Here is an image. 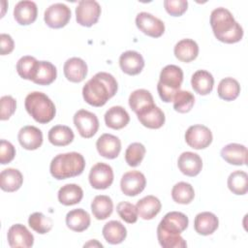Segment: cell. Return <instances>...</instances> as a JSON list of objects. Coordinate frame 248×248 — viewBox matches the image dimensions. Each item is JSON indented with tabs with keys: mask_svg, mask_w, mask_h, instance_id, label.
I'll list each match as a JSON object with an SVG mask.
<instances>
[{
	"mask_svg": "<svg viewBox=\"0 0 248 248\" xmlns=\"http://www.w3.org/2000/svg\"><path fill=\"white\" fill-rule=\"evenodd\" d=\"M116 211L119 217L128 224H134L138 220L137 207L129 202H120L116 205Z\"/></svg>",
	"mask_w": 248,
	"mask_h": 248,
	"instance_id": "obj_44",
	"label": "cell"
},
{
	"mask_svg": "<svg viewBox=\"0 0 248 248\" xmlns=\"http://www.w3.org/2000/svg\"><path fill=\"white\" fill-rule=\"evenodd\" d=\"M101 16V6L95 0H81L76 8V19L78 24L90 27L97 23Z\"/></svg>",
	"mask_w": 248,
	"mask_h": 248,
	"instance_id": "obj_6",
	"label": "cell"
},
{
	"mask_svg": "<svg viewBox=\"0 0 248 248\" xmlns=\"http://www.w3.org/2000/svg\"><path fill=\"white\" fill-rule=\"evenodd\" d=\"M17 140L24 149L36 150L43 143V133L39 128L27 125L19 130Z\"/></svg>",
	"mask_w": 248,
	"mask_h": 248,
	"instance_id": "obj_17",
	"label": "cell"
},
{
	"mask_svg": "<svg viewBox=\"0 0 248 248\" xmlns=\"http://www.w3.org/2000/svg\"><path fill=\"white\" fill-rule=\"evenodd\" d=\"M210 25L217 40L226 44H234L243 37L241 25L226 8H216L210 14Z\"/></svg>",
	"mask_w": 248,
	"mask_h": 248,
	"instance_id": "obj_2",
	"label": "cell"
},
{
	"mask_svg": "<svg viewBox=\"0 0 248 248\" xmlns=\"http://www.w3.org/2000/svg\"><path fill=\"white\" fill-rule=\"evenodd\" d=\"M228 187L235 195H245L248 191V174L243 170H234L228 177Z\"/></svg>",
	"mask_w": 248,
	"mask_h": 248,
	"instance_id": "obj_37",
	"label": "cell"
},
{
	"mask_svg": "<svg viewBox=\"0 0 248 248\" xmlns=\"http://www.w3.org/2000/svg\"><path fill=\"white\" fill-rule=\"evenodd\" d=\"M157 237L159 244L163 248H184L187 243L180 234L165 232L157 228Z\"/></svg>",
	"mask_w": 248,
	"mask_h": 248,
	"instance_id": "obj_41",
	"label": "cell"
},
{
	"mask_svg": "<svg viewBox=\"0 0 248 248\" xmlns=\"http://www.w3.org/2000/svg\"><path fill=\"white\" fill-rule=\"evenodd\" d=\"M84 168L85 160L80 153L68 152L58 154L51 160L49 171L52 177L62 180L81 174Z\"/></svg>",
	"mask_w": 248,
	"mask_h": 248,
	"instance_id": "obj_3",
	"label": "cell"
},
{
	"mask_svg": "<svg viewBox=\"0 0 248 248\" xmlns=\"http://www.w3.org/2000/svg\"><path fill=\"white\" fill-rule=\"evenodd\" d=\"M164 7L170 16H180L187 11L188 2L186 0H165Z\"/></svg>",
	"mask_w": 248,
	"mask_h": 248,
	"instance_id": "obj_45",
	"label": "cell"
},
{
	"mask_svg": "<svg viewBox=\"0 0 248 248\" xmlns=\"http://www.w3.org/2000/svg\"><path fill=\"white\" fill-rule=\"evenodd\" d=\"M175 57L181 62H191L199 54V46L192 39H182L176 43L173 48Z\"/></svg>",
	"mask_w": 248,
	"mask_h": 248,
	"instance_id": "obj_27",
	"label": "cell"
},
{
	"mask_svg": "<svg viewBox=\"0 0 248 248\" xmlns=\"http://www.w3.org/2000/svg\"><path fill=\"white\" fill-rule=\"evenodd\" d=\"M146 186V179L142 172L130 170L125 172L120 181V188L124 195L135 197L140 194Z\"/></svg>",
	"mask_w": 248,
	"mask_h": 248,
	"instance_id": "obj_12",
	"label": "cell"
},
{
	"mask_svg": "<svg viewBox=\"0 0 248 248\" xmlns=\"http://www.w3.org/2000/svg\"><path fill=\"white\" fill-rule=\"evenodd\" d=\"M219 226V220L217 216L208 211L201 212L196 215L194 220L195 231L202 235L212 234Z\"/></svg>",
	"mask_w": 248,
	"mask_h": 248,
	"instance_id": "obj_24",
	"label": "cell"
},
{
	"mask_svg": "<svg viewBox=\"0 0 248 248\" xmlns=\"http://www.w3.org/2000/svg\"><path fill=\"white\" fill-rule=\"evenodd\" d=\"M57 77L56 67L49 61H39L32 81L39 85H49Z\"/></svg>",
	"mask_w": 248,
	"mask_h": 248,
	"instance_id": "obj_32",
	"label": "cell"
},
{
	"mask_svg": "<svg viewBox=\"0 0 248 248\" xmlns=\"http://www.w3.org/2000/svg\"><path fill=\"white\" fill-rule=\"evenodd\" d=\"M83 246H84V247H89V246H98V247H103V245H102L100 242H98L96 239H92V240H90L89 242L85 243Z\"/></svg>",
	"mask_w": 248,
	"mask_h": 248,
	"instance_id": "obj_49",
	"label": "cell"
},
{
	"mask_svg": "<svg viewBox=\"0 0 248 248\" xmlns=\"http://www.w3.org/2000/svg\"><path fill=\"white\" fill-rule=\"evenodd\" d=\"M221 157L229 164L235 166L246 165L247 148L240 143H229L221 149Z\"/></svg>",
	"mask_w": 248,
	"mask_h": 248,
	"instance_id": "obj_22",
	"label": "cell"
},
{
	"mask_svg": "<svg viewBox=\"0 0 248 248\" xmlns=\"http://www.w3.org/2000/svg\"><path fill=\"white\" fill-rule=\"evenodd\" d=\"M119 66L123 73L130 76H136L142 71L144 67V59L140 52L127 50L120 55Z\"/></svg>",
	"mask_w": 248,
	"mask_h": 248,
	"instance_id": "obj_16",
	"label": "cell"
},
{
	"mask_svg": "<svg viewBox=\"0 0 248 248\" xmlns=\"http://www.w3.org/2000/svg\"><path fill=\"white\" fill-rule=\"evenodd\" d=\"M1 105V111H0V119L1 120H8L16 111V100L10 96L5 95L0 99Z\"/></svg>",
	"mask_w": 248,
	"mask_h": 248,
	"instance_id": "obj_46",
	"label": "cell"
},
{
	"mask_svg": "<svg viewBox=\"0 0 248 248\" xmlns=\"http://www.w3.org/2000/svg\"><path fill=\"white\" fill-rule=\"evenodd\" d=\"M171 198L177 203L188 204L195 198L194 188L190 183L178 182L171 189Z\"/></svg>",
	"mask_w": 248,
	"mask_h": 248,
	"instance_id": "obj_38",
	"label": "cell"
},
{
	"mask_svg": "<svg viewBox=\"0 0 248 248\" xmlns=\"http://www.w3.org/2000/svg\"><path fill=\"white\" fill-rule=\"evenodd\" d=\"M37 5L30 0L19 1L14 8V17L19 25H29L33 23L37 18Z\"/></svg>",
	"mask_w": 248,
	"mask_h": 248,
	"instance_id": "obj_19",
	"label": "cell"
},
{
	"mask_svg": "<svg viewBox=\"0 0 248 248\" xmlns=\"http://www.w3.org/2000/svg\"><path fill=\"white\" fill-rule=\"evenodd\" d=\"M183 81V71L176 65H167L160 73L157 91L165 103L172 102L175 94L180 90Z\"/></svg>",
	"mask_w": 248,
	"mask_h": 248,
	"instance_id": "obj_5",
	"label": "cell"
},
{
	"mask_svg": "<svg viewBox=\"0 0 248 248\" xmlns=\"http://www.w3.org/2000/svg\"><path fill=\"white\" fill-rule=\"evenodd\" d=\"M103 236L109 244H119L123 242L127 236L125 226L116 220H111L105 224L102 230Z\"/></svg>",
	"mask_w": 248,
	"mask_h": 248,
	"instance_id": "obj_29",
	"label": "cell"
},
{
	"mask_svg": "<svg viewBox=\"0 0 248 248\" xmlns=\"http://www.w3.org/2000/svg\"><path fill=\"white\" fill-rule=\"evenodd\" d=\"M23 182L22 173L14 168L5 169L0 173V187L5 192L17 191Z\"/></svg>",
	"mask_w": 248,
	"mask_h": 248,
	"instance_id": "obj_30",
	"label": "cell"
},
{
	"mask_svg": "<svg viewBox=\"0 0 248 248\" xmlns=\"http://www.w3.org/2000/svg\"><path fill=\"white\" fill-rule=\"evenodd\" d=\"M189 219L184 213L178 211H170L163 217L157 228L168 232L180 234L187 229Z\"/></svg>",
	"mask_w": 248,
	"mask_h": 248,
	"instance_id": "obj_14",
	"label": "cell"
},
{
	"mask_svg": "<svg viewBox=\"0 0 248 248\" xmlns=\"http://www.w3.org/2000/svg\"><path fill=\"white\" fill-rule=\"evenodd\" d=\"M106 125L113 130H120L127 126L130 121V116L127 110L121 106H114L109 108L105 113Z\"/></svg>",
	"mask_w": 248,
	"mask_h": 248,
	"instance_id": "obj_25",
	"label": "cell"
},
{
	"mask_svg": "<svg viewBox=\"0 0 248 248\" xmlns=\"http://www.w3.org/2000/svg\"><path fill=\"white\" fill-rule=\"evenodd\" d=\"M129 106L131 109L137 114L140 110L154 105L153 96L146 89H137L129 96Z\"/></svg>",
	"mask_w": 248,
	"mask_h": 248,
	"instance_id": "obj_35",
	"label": "cell"
},
{
	"mask_svg": "<svg viewBox=\"0 0 248 248\" xmlns=\"http://www.w3.org/2000/svg\"><path fill=\"white\" fill-rule=\"evenodd\" d=\"M113 210L112 200L106 195L96 196L91 202V211L97 220H105L109 217Z\"/></svg>",
	"mask_w": 248,
	"mask_h": 248,
	"instance_id": "obj_34",
	"label": "cell"
},
{
	"mask_svg": "<svg viewBox=\"0 0 248 248\" xmlns=\"http://www.w3.org/2000/svg\"><path fill=\"white\" fill-rule=\"evenodd\" d=\"M136 25L142 33L152 38H159L165 32L164 22L146 12H141L137 15Z\"/></svg>",
	"mask_w": 248,
	"mask_h": 248,
	"instance_id": "obj_11",
	"label": "cell"
},
{
	"mask_svg": "<svg viewBox=\"0 0 248 248\" xmlns=\"http://www.w3.org/2000/svg\"><path fill=\"white\" fill-rule=\"evenodd\" d=\"M58 201L64 205H74L78 202L83 198V191L80 186L75 183H70L62 186L58 190Z\"/></svg>",
	"mask_w": 248,
	"mask_h": 248,
	"instance_id": "obj_31",
	"label": "cell"
},
{
	"mask_svg": "<svg viewBox=\"0 0 248 248\" xmlns=\"http://www.w3.org/2000/svg\"><path fill=\"white\" fill-rule=\"evenodd\" d=\"M24 107L29 115L41 124L50 122L56 113L53 102L45 93L39 91L31 92L26 96Z\"/></svg>",
	"mask_w": 248,
	"mask_h": 248,
	"instance_id": "obj_4",
	"label": "cell"
},
{
	"mask_svg": "<svg viewBox=\"0 0 248 248\" xmlns=\"http://www.w3.org/2000/svg\"><path fill=\"white\" fill-rule=\"evenodd\" d=\"M28 225L34 232L40 234H45L52 229L53 222L51 218L46 216L42 212H34L28 218Z\"/></svg>",
	"mask_w": 248,
	"mask_h": 248,
	"instance_id": "obj_40",
	"label": "cell"
},
{
	"mask_svg": "<svg viewBox=\"0 0 248 248\" xmlns=\"http://www.w3.org/2000/svg\"><path fill=\"white\" fill-rule=\"evenodd\" d=\"M48 140L55 146H66L70 144L75 138L73 130L66 125H55L47 134Z\"/></svg>",
	"mask_w": 248,
	"mask_h": 248,
	"instance_id": "obj_33",
	"label": "cell"
},
{
	"mask_svg": "<svg viewBox=\"0 0 248 248\" xmlns=\"http://www.w3.org/2000/svg\"><path fill=\"white\" fill-rule=\"evenodd\" d=\"M96 148L102 157L115 159L121 151V141L116 136L103 134L96 141Z\"/></svg>",
	"mask_w": 248,
	"mask_h": 248,
	"instance_id": "obj_15",
	"label": "cell"
},
{
	"mask_svg": "<svg viewBox=\"0 0 248 248\" xmlns=\"http://www.w3.org/2000/svg\"><path fill=\"white\" fill-rule=\"evenodd\" d=\"M172 102L175 111L179 113H186L192 109L195 104V97L190 91L179 90L175 94Z\"/></svg>",
	"mask_w": 248,
	"mask_h": 248,
	"instance_id": "obj_42",
	"label": "cell"
},
{
	"mask_svg": "<svg viewBox=\"0 0 248 248\" xmlns=\"http://www.w3.org/2000/svg\"><path fill=\"white\" fill-rule=\"evenodd\" d=\"M74 124L78 134L84 139L92 138L99 129V120L95 113L79 109L74 115Z\"/></svg>",
	"mask_w": 248,
	"mask_h": 248,
	"instance_id": "obj_7",
	"label": "cell"
},
{
	"mask_svg": "<svg viewBox=\"0 0 248 248\" xmlns=\"http://www.w3.org/2000/svg\"><path fill=\"white\" fill-rule=\"evenodd\" d=\"M118 84L112 75L99 72L84 84L82 97L90 106L102 107L116 94Z\"/></svg>",
	"mask_w": 248,
	"mask_h": 248,
	"instance_id": "obj_1",
	"label": "cell"
},
{
	"mask_svg": "<svg viewBox=\"0 0 248 248\" xmlns=\"http://www.w3.org/2000/svg\"><path fill=\"white\" fill-rule=\"evenodd\" d=\"M139 121L146 128L159 129L165 124V113L155 104L137 113Z\"/></svg>",
	"mask_w": 248,
	"mask_h": 248,
	"instance_id": "obj_21",
	"label": "cell"
},
{
	"mask_svg": "<svg viewBox=\"0 0 248 248\" xmlns=\"http://www.w3.org/2000/svg\"><path fill=\"white\" fill-rule=\"evenodd\" d=\"M191 85L196 93L204 96L212 91L214 78L205 70H198L191 78Z\"/></svg>",
	"mask_w": 248,
	"mask_h": 248,
	"instance_id": "obj_28",
	"label": "cell"
},
{
	"mask_svg": "<svg viewBox=\"0 0 248 248\" xmlns=\"http://www.w3.org/2000/svg\"><path fill=\"white\" fill-rule=\"evenodd\" d=\"M38 60L30 55H25L19 58L16 63V72L18 76L24 79L32 80L36 75Z\"/></svg>",
	"mask_w": 248,
	"mask_h": 248,
	"instance_id": "obj_39",
	"label": "cell"
},
{
	"mask_svg": "<svg viewBox=\"0 0 248 248\" xmlns=\"http://www.w3.org/2000/svg\"><path fill=\"white\" fill-rule=\"evenodd\" d=\"M217 93L222 100L227 102L233 101L240 93V85L236 79L232 78H225L219 82Z\"/></svg>",
	"mask_w": 248,
	"mask_h": 248,
	"instance_id": "obj_36",
	"label": "cell"
},
{
	"mask_svg": "<svg viewBox=\"0 0 248 248\" xmlns=\"http://www.w3.org/2000/svg\"><path fill=\"white\" fill-rule=\"evenodd\" d=\"M71 19V10L63 3H54L50 5L44 14L46 24L54 29L62 28L68 24Z\"/></svg>",
	"mask_w": 248,
	"mask_h": 248,
	"instance_id": "obj_8",
	"label": "cell"
},
{
	"mask_svg": "<svg viewBox=\"0 0 248 248\" xmlns=\"http://www.w3.org/2000/svg\"><path fill=\"white\" fill-rule=\"evenodd\" d=\"M65 78L71 82H80L87 76L88 68L84 60L79 57L69 58L63 66Z\"/></svg>",
	"mask_w": 248,
	"mask_h": 248,
	"instance_id": "obj_20",
	"label": "cell"
},
{
	"mask_svg": "<svg viewBox=\"0 0 248 248\" xmlns=\"http://www.w3.org/2000/svg\"><path fill=\"white\" fill-rule=\"evenodd\" d=\"M88 179L92 188L97 190L108 189L113 182L112 168L106 163H96L89 171Z\"/></svg>",
	"mask_w": 248,
	"mask_h": 248,
	"instance_id": "obj_9",
	"label": "cell"
},
{
	"mask_svg": "<svg viewBox=\"0 0 248 248\" xmlns=\"http://www.w3.org/2000/svg\"><path fill=\"white\" fill-rule=\"evenodd\" d=\"M16 156L15 146L6 140H0V163L6 165L11 163Z\"/></svg>",
	"mask_w": 248,
	"mask_h": 248,
	"instance_id": "obj_47",
	"label": "cell"
},
{
	"mask_svg": "<svg viewBox=\"0 0 248 248\" xmlns=\"http://www.w3.org/2000/svg\"><path fill=\"white\" fill-rule=\"evenodd\" d=\"M177 166L183 174L193 177L201 172L202 169V160L199 154L186 151L181 153L178 157Z\"/></svg>",
	"mask_w": 248,
	"mask_h": 248,
	"instance_id": "obj_18",
	"label": "cell"
},
{
	"mask_svg": "<svg viewBox=\"0 0 248 248\" xmlns=\"http://www.w3.org/2000/svg\"><path fill=\"white\" fill-rule=\"evenodd\" d=\"M139 216L143 220H151L161 211L160 200L152 195H148L138 201L136 204Z\"/></svg>",
	"mask_w": 248,
	"mask_h": 248,
	"instance_id": "obj_23",
	"label": "cell"
},
{
	"mask_svg": "<svg viewBox=\"0 0 248 248\" xmlns=\"http://www.w3.org/2000/svg\"><path fill=\"white\" fill-rule=\"evenodd\" d=\"M212 133L204 125L196 124L190 126L185 133L186 143L194 149H204L212 142Z\"/></svg>",
	"mask_w": 248,
	"mask_h": 248,
	"instance_id": "obj_10",
	"label": "cell"
},
{
	"mask_svg": "<svg viewBox=\"0 0 248 248\" xmlns=\"http://www.w3.org/2000/svg\"><path fill=\"white\" fill-rule=\"evenodd\" d=\"M145 147L140 142H133L129 144L125 151V161L130 167H138L144 158Z\"/></svg>",
	"mask_w": 248,
	"mask_h": 248,
	"instance_id": "obj_43",
	"label": "cell"
},
{
	"mask_svg": "<svg viewBox=\"0 0 248 248\" xmlns=\"http://www.w3.org/2000/svg\"><path fill=\"white\" fill-rule=\"evenodd\" d=\"M7 238L8 243L12 248H29L34 244L33 234L21 224H15L10 227Z\"/></svg>",
	"mask_w": 248,
	"mask_h": 248,
	"instance_id": "obj_13",
	"label": "cell"
},
{
	"mask_svg": "<svg viewBox=\"0 0 248 248\" xmlns=\"http://www.w3.org/2000/svg\"><path fill=\"white\" fill-rule=\"evenodd\" d=\"M15 47V43L13 38L9 34L2 33L0 35V48H1V55L10 54Z\"/></svg>",
	"mask_w": 248,
	"mask_h": 248,
	"instance_id": "obj_48",
	"label": "cell"
},
{
	"mask_svg": "<svg viewBox=\"0 0 248 248\" xmlns=\"http://www.w3.org/2000/svg\"><path fill=\"white\" fill-rule=\"evenodd\" d=\"M91 219L87 211L82 208H77L69 211L66 215V225L67 227L78 232H81L88 229L90 226Z\"/></svg>",
	"mask_w": 248,
	"mask_h": 248,
	"instance_id": "obj_26",
	"label": "cell"
}]
</instances>
